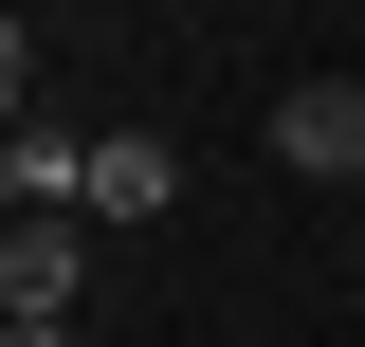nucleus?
<instances>
[{"instance_id":"1","label":"nucleus","mask_w":365,"mask_h":347,"mask_svg":"<svg viewBox=\"0 0 365 347\" xmlns=\"http://www.w3.org/2000/svg\"><path fill=\"white\" fill-rule=\"evenodd\" d=\"M73 293H91V219L73 201L0 219V329H73Z\"/></svg>"},{"instance_id":"2","label":"nucleus","mask_w":365,"mask_h":347,"mask_svg":"<svg viewBox=\"0 0 365 347\" xmlns=\"http://www.w3.org/2000/svg\"><path fill=\"white\" fill-rule=\"evenodd\" d=\"M274 165L292 183H365V74H292L274 91Z\"/></svg>"},{"instance_id":"3","label":"nucleus","mask_w":365,"mask_h":347,"mask_svg":"<svg viewBox=\"0 0 365 347\" xmlns=\"http://www.w3.org/2000/svg\"><path fill=\"white\" fill-rule=\"evenodd\" d=\"M182 201V146L165 129H91L73 146V219H91V238H110V219H165Z\"/></svg>"},{"instance_id":"4","label":"nucleus","mask_w":365,"mask_h":347,"mask_svg":"<svg viewBox=\"0 0 365 347\" xmlns=\"http://www.w3.org/2000/svg\"><path fill=\"white\" fill-rule=\"evenodd\" d=\"M37 201H73V146L55 129H0V219H37Z\"/></svg>"},{"instance_id":"5","label":"nucleus","mask_w":365,"mask_h":347,"mask_svg":"<svg viewBox=\"0 0 365 347\" xmlns=\"http://www.w3.org/2000/svg\"><path fill=\"white\" fill-rule=\"evenodd\" d=\"M0 129H37V37L0 19Z\"/></svg>"},{"instance_id":"6","label":"nucleus","mask_w":365,"mask_h":347,"mask_svg":"<svg viewBox=\"0 0 365 347\" xmlns=\"http://www.w3.org/2000/svg\"><path fill=\"white\" fill-rule=\"evenodd\" d=\"M0 347H91V329H0Z\"/></svg>"}]
</instances>
